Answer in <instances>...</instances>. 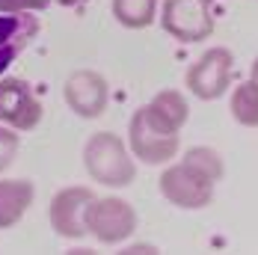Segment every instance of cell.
Returning <instances> with one entry per match:
<instances>
[{"label":"cell","mask_w":258,"mask_h":255,"mask_svg":"<svg viewBox=\"0 0 258 255\" xmlns=\"http://www.w3.org/2000/svg\"><path fill=\"white\" fill-rule=\"evenodd\" d=\"M131 149L146 163H166L178 152V128L166 125L152 107H143L131 119Z\"/></svg>","instance_id":"obj_1"},{"label":"cell","mask_w":258,"mask_h":255,"mask_svg":"<svg viewBox=\"0 0 258 255\" xmlns=\"http://www.w3.org/2000/svg\"><path fill=\"white\" fill-rule=\"evenodd\" d=\"M86 169L95 181H101L107 187H125L134 181V163L128 152L122 146V140L110 131L95 134L86 143Z\"/></svg>","instance_id":"obj_2"},{"label":"cell","mask_w":258,"mask_h":255,"mask_svg":"<svg viewBox=\"0 0 258 255\" xmlns=\"http://www.w3.org/2000/svg\"><path fill=\"white\" fill-rule=\"evenodd\" d=\"M160 21L178 42H199L214 33V9L211 0H166Z\"/></svg>","instance_id":"obj_3"},{"label":"cell","mask_w":258,"mask_h":255,"mask_svg":"<svg viewBox=\"0 0 258 255\" xmlns=\"http://www.w3.org/2000/svg\"><path fill=\"white\" fill-rule=\"evenodd\" d=\"M160 193L178 208H205L214 196V178H208L202 169L184 160L160 175Z\"/></svg>","instance_id":"obj_4"},{"label":"cell","mask_w":258,"mask_h":255,"mask_svg":"<svg viewBox=\"0 0 258 255\" xmlns=\"http://www.w3.org/2000/svg\"><path fill=\"white\" fill-rule=\"evenodd\" d=\"M137 229V214L122 199H95L86 208V231H92L101 243H119Z\"/></svg>","instance_id":"obj_5"},{"label":"cell","mask_w":258,"mask_h":255,"mask_svg":"<svg viewBox=\"0 0 258 255\" xmlns=\"http://www.w3.org/2000/svg\"><path fill=\"white\" fill-rule=\"evenodd\" d=\"M229 77H232V53L226 48H214V51L202 53L199 62L187 72V86L196 98L211 101L226 92Z\"/></svg>","instance_id":"obj_6"},{"label":"cell","mask_w":258,"mask_h":255,"mask_svg":"<svg viewBox=\"0 0 258 255\" xmlns=\"http://www.w3.org/2000/svg\"><path fill=\"white\" fill-rule=\"evenodd\" d=\"M39 119H42V104L33 95L30 83L15 77L0 80V122L18 131H30L39 125Z\"/></svg>","instance_id":"obj_7"},{"label":"cell","mask_w":258,"mask_h":255,"mask_svg":"<svg viewBox=\"0 0 258 255\" xmlns=\"http://www.w3.org/2000/svg\"><path fill=\"white\" fill-rule=\"evenodd\" d=\"M95 202L92 190L69 187L59 190L51 202V226L62 237H83L86 234V208Z\"/></svg>","instance_id":"obj_8"},{"label":"cell","mask_w":258,"mask_h":255,"mask_svg":"<svg viewBox=\"0 0 258 255\" xmlns=\"http://www.w3.org/2000/svg\"><path fill=\"white\" fill-rule=\"evenodd\" d=\"M66 101L78 116H101L107 107V83L95 72H75L66 80Z\"/></svg>","instance_id":"obj_9"},{"label":"cell","mask_w":258,"mask_h":255,"mask_svg":"<svg viewBox=\"0 0 258 255\" xmlns=\"http://www.w3.org/2000/svg\"><path fill=\"white\" fill-rule=\"evenodd\" d=\"M39 21L30 12H3L0 15V75L18 59V53L36 36Z\"/></svg>","instance_id":"obj_10"},{"label":"cell","mask_w":258,"mask_h":255,"mask_svg":"<svg viewBox=\"0 0 258 255\" xmlns=\"http://www.w3.org/2000/svg\"><path fill=\"white\" fill-rule=\"evenodd\" d=\"M33 202V184L24 178L0 181V229L15 226Z\"/></svg>","instance_id":"obj_11"},{"label":"cell","mask_w":258,"mask_h":255,"mask_svg":"<svg viewBox=\"0 0 258 255\" xmlns=\"http://www.w3.org/2000/svg\"><path fill=\"white\" fill-rule=\"evenodd\" d=\"M155 9H157V0H113L116 21H122L131 30L152 24L155 21Z\"/></svg>","instance_id":"obj_12"},{"label":"cell","mask_w":258,"mask_h":255,"mask_svg":"<svg viewBox=\"0 0 258 255\" xmlns=\"http://www.w3.org/2000/svg\"><path fill=\"white\" fill-rule=\"evenodd\" d=\"M232 116L246 128L258 125V83L249 80V83H240L232 95Z\"/></svg>","instance_id":"obj_13"},{"label":"cell","mask_w":258,"mask_h":255,"mask_svg":"<svg viewBox=\"0 0 258 255\" xmlns=\"http://www.w3.org/2000/svg\"><path fill=\"white\" fill-rule=\"evenodd\" d=\"M149 107L155 110V113L163 119V122H166V125H172V128H181L184 122H187V101L181 98L178 92H172V89L157 92Z\"/></svg>","instance_id":"obj_14"},{"label":"cell","mask_w":258,"mask_h":255,"mask_svg":"<svg viewBox=\"0 0 258 255\" xmlns=\"http://www.w3.org/2000/svg\"><path fill=\"white\" fill-rule=\"evenodd\" d=\"M184 160H190L196 169H202L208 178H220L223 175V163H220V154L211 152V149H193V152H187V157Z\"/></svg>","instance_id":"obj_15"},{"label":"cell","mask_w":258,"mask_h":255,"mask_svg":"<svg viewBox=\"0 0 258 255\" xmlns=\"http://www.w3.org/2000/svg\"><path fill=\"white\" fill-rule=\"evenodd\" d=\"M15 152H18V137L0 128V169H6L12 163V154Z\"/></svg>","instance_id":"obj_16"},{"label":"cell","mask_w":258,"mask_h":255,"mask_svg":"<svg viewBox=\"0 0 258 255\" xmlns=\"http://www.w3.org/2000/svg\"><path fill=\"white\" fill-rule=\"evenodd\" d=\"M56 3H62V6H78V3H86V0H56Z\"/></svg>","instance_id":"obj_17"},{"label":"cell","mask_w":258,"mask_h":255,"mask_svg":"<svg viewBox=\"0 0 258 255\" xmlns=\"http://www.w3.org/2000/svg\"><path fill=\"white\" fill-rule=\"evenodd\" d=\"M252 80H255V83H258V59H255V62H252Z\"/></svg>","instance_id":"obj_18"}]
</instances>
